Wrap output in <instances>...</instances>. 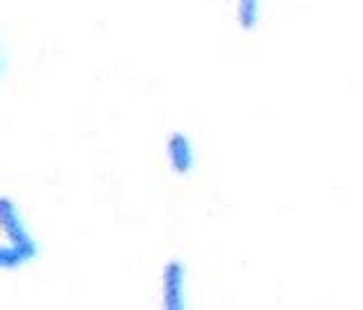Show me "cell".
<instances>
[{"label":"cell","mask_w":363,"mask_h":310,"mask_svg":"<svg viewBox=\"0 0 363 310\" xmlns=\"http://www.w3.org/2000/svg\"><path fill=\"white\" fill-rule=\"evenodd\" d=\"M161 297L166 310L184 308V267L177 260H170L161 271Z\"/></svg>","instance_id":"cell-2"},{"label":"cell","mask_w":363,"mask_h":310,"mask_svg":"<svg viewBox=\"0 0 363 310\" xmlns=\"http://www.w3.org/2000/svg\"><path fill=\"white\" fill-rule=\"evenodd\" d=\"M0 226H3L5 244L16 248L28 262L37 255V244L30 237V230L26 228V223L18 216V209L14 205V200H9L7 196L0 198Z\"/></svg>","instance_id":"cell-1"},{"label":"cell","mask_w":363,"mask_h":310,"mask_svg":"<svg viewBox=\"0 0 363 310\" xmlns=\"http://www.w3.org/2000/svg\"><path fill=\"white\" fill-rule=\"evenodd\" d=\"M260 14V0H237V23L242 31H253Z\"/></svg>","instance_id":"cell-4"},{"label":"cell","mask_w":363,"mask_h":310,"mask_svg":"<svg viewBox=\"0 0 363 310\" xmlns=\"http://www.w3.org/2000/svg\"><path fill=\"white\" fill-rule=\"evenodd\" d=\"M166 159L168 166L175 175H189L194 170L196 163V152H194V143L189 140L186 133H170L166 140Z\"/></svg>","instance_id":"cell-3"}]
</instances>
